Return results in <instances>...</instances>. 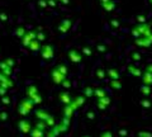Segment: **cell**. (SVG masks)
I'll list each match as a JSON object with an SVG mask.
<instances>
[{
  "instance_id": "1",
  "label": "cell",
  "mask_w": 152,
  "mask_h": 137,
  "mask_svg": "<svg viewBox=\"0 0 152 137\" xmlns=\"http://www.w3.org/2000/svg\"><path fill=\"white\" fill-rule=\"evenodd\" d=\"M109 104V99L107 97H103L99 99V108H102V109H104L107 105Z\"/></svg>"
},
{
  "instance_id": "2",
  "label": "cell",
  "mask_w": 152,
  "mask_h": 137,
  "mask_svg": "<svg viewBox=\"0 0 152 137\" xmlns=\"http://www.w3.org/2000/svg\"><path fill=\"white\" fill-rule=\"evenodd\" d=\"M143 80H145V83H146V84H148V85L152 84V75H151V74H147L146 76L143 78Z\"/></svg>"
},
{
  "instance_id": "3",
  "label": "cell",
  "mask_w": 152,
  "mask_h": 137,
  "mask_svg": "<svg viewBox=\"0 0 152 137\" xmlns=\"http://www.w3.org/2000/svg\"><path fill=\"white\" fill-rule=\"evenodd\" d=\"M141 92H142V93H143V94H145V95H148V94L151 93V90H150V88H147V86H143V88H142V89H141Z\"/></svg>"
},
{
  "instance_id": "4",
  "label": "cell",
  "mask_w": 152,
  "mask_h": 137,
  "mask_svg": "<svg viewBox=\"0 0 152 137\" xmlns=\"http://www.w3.org/2000/svg\"><path fill=\"white\" fill-rule=\"evenodd\" d=\"M138 137H152V135L150 133V132H140Z\"/></svg>"
},
{
  "instance_id": "5",
  "label": "cell",
  "mask_w": 152,
  "mask_h": 137,
  "mask_svg": "<svg viewBox=\"0 0 152 137\" xmlns=\"http://www.w3.org/2000/svg\"><path fill=\"white\" fill-rule=\"evenodd\" d=\"M141 104L143 105L145 108H150V107H151V103H150L148 100H142V102H141Z\"/></svg>"
},
{
  "instance_id": "6",
  "label": "cell",
  "mask_w": 152,
  "mask_h": 137,
  "mask_svg": "<svg viewBox=\"0 0 152 137\" xmlns=\"http://www.w3.org/2000/svg\"><path fill=\"white\" fill-rule=\"evenodd\" d=\"M95 94L99 97V98H103V97H105V93H104L103 90H96L95 92Z\"/></svg>"
},
{
  "instance_id": "7",
  "label": "cell",
  "mask_w": 152,
  "mask_h": 137,
  "mask_svg": "<svg viewBox=\"0 0 152 137\" xmlns=\"http://www.w3.org/2000/svg\"><path fill=\"white\" fill-rule=\"evenodd\" d=\"M119 135H121V136H127V131H126V130H122V131L119 132Z\"/></svg>"
},
{
  "instance_id": "8",
  "label": "cell",
  "mask_w": 152,
  "mask_h": 137,
  "mask_svg": "<svg viewBox=\"0 0 152 137\" xmlns=\"http://www.w3.org/2000/svg\"><path fill=\"white\" fill-rule=\"evenodd\" d=\"M102 137H112V135L109 133V132H107V133H103V135H102Z\"/></svg>"
},
{
  "instance_id": "9",
  "label": "cell",
  "mask_w": 152,
  "mask_h": 137,
  "mask_svg": "<svg viewBox=\"0 0 152 137\" xmlns=\"http://www.w3.org/2000/svg\"><path fill=\"white\" fill-rule=\"evenodd\" d=\"M112 84H113V86H114V88H121L119 83H112Z\"/></svg>"
}]
</instances>
